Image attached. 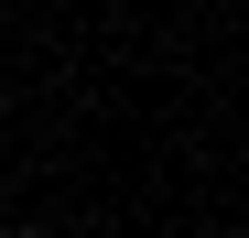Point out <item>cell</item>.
Segmentation results:
<instances>
[{
	"mask_svg": "<svg viewBox=\"0 0 249 238\" xmlns=\"http://www.w3.org/2000/svg\"><path fill=\"white\" fill-rule=\"evenodd\" d=\"M0 238H54V227H0Z\"/></svg>",
	"mask_w": 249,
	"mask_h": 238,
	"instance_id": "cell-1",
	"label": "cell"
}]
</instances>
